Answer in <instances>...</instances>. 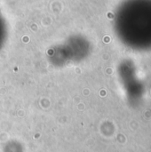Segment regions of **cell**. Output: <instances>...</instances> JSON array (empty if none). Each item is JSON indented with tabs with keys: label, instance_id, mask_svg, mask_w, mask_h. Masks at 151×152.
<instances>
[{
	"label": "cell",
	"instance_id": "obj_2",
	"mask_svg": "<svg viewBox=\"0 0 151 152\" xmlns=\"http://www.w3.org/2000/svg\"><path fill=\"white\" fill-rule=\"evenodd\" d=\"M8 37V27L5 19L0 12V50L6 42Z\"/></svg>",
	"mask_w": 151,
	"mask_h": 152
},
{
	"label": "cell",
	"instance_id": "obj_1",
	"mask_svg": "<svg viewBox=\"0 0 151 152\" xmlns=\"http://www.w3.org/2000/svg\"><path fill=\"white\" fill-rule=\"evenodd\" d=\"M88 45L82 36L75 35L63 43L51 48L48 58L52 64L57 67L82 61L87 54Z\"/></svg>",
	"mask_w": 151,
	"mask_h": 152
}]
</instances>
